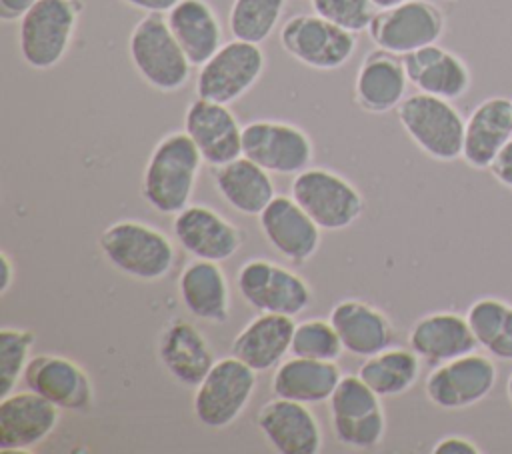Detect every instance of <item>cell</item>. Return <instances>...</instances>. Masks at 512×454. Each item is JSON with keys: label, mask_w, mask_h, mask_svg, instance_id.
I'll return each mask as SVG.
<instances>
[{"label": "cell", "mask_w": 512, "mask_h": 454, "mask_svg": "<svg viewBox=\"0 0 512 454\" xmlns=\"http://www.w3.org/2000/svg\"><path fill=\"white\" fill-rule=\"evenodd\" d=\"M158 360L182 386L196 388L216 362L204 334L188 320H170L158 340Z\"/></svg>", "instance_id": "cell-24"}, {"label": "cell", "mask_w": 512, "mask_h": 454, "mask_svg": "<svg viewBox=\"0 0 512 454\" xmlns=\"http://www.w3.org/2000/svg\"><path fill=\"white\" fill-rule=\"evenodd\" d=\"M0 268H2V276H0V294L4 296L10 286L14 284V278H16V266L12 262V258L8 256V252H2L0 254Z\"/></svg>", "instance_id": "cell-43"}, {"label": "cell", "mask_w": 512, "mask_h": 454, "mask_svg": "<svg viewBox=\"0 0 512 454\" xmlns=\"http://www.w3.org/2000/svg\"><path fill=\"white\" fill-rule=\"evenodd\" d=\"M128 58L136 74L158 92L182 90L192 64L172 34L166 14H144L128 36Z\"/></svg>", "instance_id": "cell-3"}, {"label": "cell", "mask_w": 512, "mask_h": 454, "mask_svg": "<svg viewBox=\"0 0 512 454\" xmlns=\"http://www.w3.org/2000/svg\"><path fill=\"white\" fill-rule=\"evenodd\" d=\"M310 4L318 16L354 34L368 30L376 14L370 0H310Z\"/></svg>", "instance_id": "cell-38"}, {"label": "cell", "mask_w": 512, "mask_h": 454, "mask_svg": "<svg viewBox=\"0 0 512 454\" xmlns=\"http://www.w3.org/2000/svg\"><path fill=\"white\" fill-rule=\"evenodd\" d=\"M60 408L32 390H12L0 398V450L32 452L60 422Z\"/></svg>", "instance_id": "cell-15"}, {"label": "cell", "mask_w": 512, "mask_h": 454, "mask_svg": "<svg viewBox=\"0 0 512 454\" xmlns=\"http://www.w3.org/2000/svg\"><path fill=\"white\" fill-rule=\"evenodd\" d=\"M370 2L374 4V8H376V10H384V8L398 6V4H402V2H406V0H370Z\"/></svg>", "instance_id": "cell-44"}, {"label": "cell", "mask_w": 512, "mask_h": 454, "mask_svg": "<svg viewBox=\"0 0 512 454\" xmlns=\"http://www.w3.org/2000/svg\"><path fill=\"white\" fill-rule=\"evenodd\" d=\"M490 174L500 186L512 190V140L500 150V154L492 162Z\"/></svg>", "instance_id": "cell-40"}, {"label": "cell", "mask_w": 512, "mask_h": 454, "mask_svg": "<svg viewBox=\"0 0 512 454\" xmlns=\"http://www.w3.org/2000/svg\"><path fill=\"white\" fill-rule=\"evenodd\" d=\"M512 140V100L490 96L466 118L462 160L474 170H490L500 150Z\"/></svg>", "instance_id": "cell-21"}, {"label": "cell", "mask_w": 512, "mask_h": 454, "mask_svg": "<svg viewBox=\"0 0 512 454\" xmlns=\"http://www.w3.org/2000/svg\"><path fill=\"white\" fill-rule=\"evenodd\" d=\"M168 26L192 66H202L224 42L222 24L208 0H180L168 14Z\"/></svg>", "instance_id": "cell-29"}, {"label": "cell", "mask_w": 512, "mask_h": 454, "mask_svg": "<svg viewBox=\"0 0 512 454\" xmlns=\"http://www.w3.org/2000/svg\"><path fill=\"white\" fill-rule=\"evenodd\" d=\"M420 362V356L410 346H388L364 358L358 376L380 398H396L416 384L422 366Z\"/></svg>", "instance_id": "cell-31"}, {"label": "cell", "mask_w": 512, "mask_h": 454, "mask_svg": "<svg viewBox=\"0 0 512 454\" xmlns=\"http://www.w3.org/2000/svg\"><path fill=\"white\" fill-rule=\"evenodd\" d=\"M284 8L286 0H232L228 30L232 38L262 44L276 30Z\"/></svg>", "instance_id": "cell-33"}, {"label": "cell", "mask_w": 512, "mask_h": 454, "mask_svg": "<svg viewBox=\"0 0 512 454\" xmlns=\"http://www.w3.org/2000/svg\"><path fill=\"white\" fill-rule=\"evenodd\" d=\"M340 378L342 370L332 360L290 356L274 368L270 390L278 398L302 404H320L328 402Z\"/></svg>", "instance_id": "cell-28"}, {"label": "cell", "mask_w": 512, "mask_h": 454, "mask_svg": "<svg viewBox=\"0 0 512 454\" xmlns=\"http://www.w3.org/2000/svg\"><path fill=\"white\" fill-rule=\"evenodd\" d=\"M330 426L340 444L356 450H368L376 448L384 440L386 414L384 408H380L358 418H330Z\"/></svg>", "instance_id": "cell-37"}, {"label": "cell", "mask_w": 512, "mask_h": 454, "mask_svg": "<svg viewBox=\"0 0 512 454\" xmlns=\"http://www.w3.org/2000/svg\"><path fill=\"white\" fill-rule=\"evenodd\" d=\"M82 0H38L18 20V52L26 66L34 70H50L68 54L78 20Z\"/></svg>", "instance_id": "cell-4"}, {"label": "cell", "mask_w": 512, "mask_h": 454, "mask_svg": "<svg viewBox=\"0 0 512 454\" xmlns=\"http://www.w3.org/2000/svg\"><path fill=\"white\" fill-rule=\"evenodd\" d=\"M496 382L498 368L494 358L474 350L436 364L424 380V392L436 408L456 412L482 402Z\"/></svg>", "instance_id": "cell-12"}, {"label": "cell", "mask_w": 512, "mask_h": 454, "mask_svg": "<svg viewBox=\"0 0 512 454\" xmlns=\"http://www.w3.org/2000/svg\"><path fill=\"white\" fill-rule=\"evenodd\" d=\"M204 164L186 130L168 132L152 148L142 170V198L164 216H174L192 202Z\"/></svg>", "instance_id": "cell-1"}, {"label": "cell", "mask_w": 512, "mask_h": 454, "mask_svg": "<svg viewBox=\"0 0 512 454\" xmlns=\"http://www.w3.org/2000/svg\"><path fill=\"white\" fill-rule=\"evenodd\" d=\"M380 408H384L382 398L358 374H342L328 398L330 418H358Z\"/></svg>", "instance_id": "cell-36"}, {"label": "cell", "mask_w": 512, "mask_h": 454, "mask_svg": "<svg viewBox=\"0 0 512 454\" xmlns=\"http://www.w3.org/2000/svg\"><path fill=\"white\" fill-rule=\"evenodd\" d=\"M396 116L408 138L432 160L462 158L466 120L452 100L416 92L400 102Z\"/></svg>", "instance_id": "cell-5"}, {"label": "cell", "mask_w": 512, "mask_h": 454, "mask_svg": "<svg viewBox=\"0 0 512 454\" xmlns=\"http://www.w3.org/2000/svg\"><path fill=\"white\" fill-rule=\"evenodd\" d=\"M184 130L202 154L204 164L218 168L242 156V126L228 104L196 96L186 106Z\"/></svg>", "instance_id": "cell-18"}, {"label": "cell", "mask_w": 512, "mask_h": 454, "mask_svg": "<svg viewBox=\"0 0 512 454\" xmlns=\"http://www.w3.org/2000/svg\"><path fill=\"white\" fill-rule=\"evenodd\" d=\"M342 352L344 346L330 320L308 318L296 324L290 344L292 356L336 362L342 356Z\"/></svg>", "instance_id": "cell-34"}, {"label": "cell", "mask_w": 512, "mask_h": 454, "mask_svg": "<svg viewBox=\"0 0 512 454\" xmlns=\"http://www.w3.org/2000/svg\"><path fill=\"white\" fill-rule=\"evenodd\" d=\"M214 186L220 198L244 216H258L276 196L270 172L246 156L218 166L214 170Z\"/></svg>", "instance_id": "cell-30"}, {"label": "cell", "mask_w": 512, "mask_h": 454, "mask_svg": "<svg viewBox=\"0 0 512 454\" xmlns=\"http://www.w3.org/2000/svg\"><path fill=\"white\" fill-rule=\"evenodd\" d=\"M506 396H508V400H510V404H512V372H510V376H508V380H506Z\"/></svg>", "instance_id": "cell-45"}, {"label": "cell", "mask_w": 512, "mask_h": 454, "mask_svg": "<svg viewBox=\"0 0 512 454\" xmlns=\"http://www.w3.org/2000/svg\"><path fill=\"white\" fill-rule=\"evenodd\" d=\"M344 352L368 358L394 342V324L386 312L360 298H342L328 314Z\"/></svg>", "instance_id": "cell-20"}, {"label": "cell", "mask_w": 512, "mask_h": 454, "mask_svg": "<svg viewBox=\"0 0 512 454\" xmlns=\"http://www.w3.org/2000/svg\"><path fill=\"white\" fill-rule=\"evenodd\" d=\"M402 62L408 82L418 92L458 100L470 90V68L458 54L438 46V42L404 54Z\"/></svg>", "instance_id": "cell-23"}, {"label": "cell", "mask_w": 512, "mask_h": 454, "mask_svg": "<svg viewBox=\"0 0 512 454\" xmlns=\"http://www.w3.org/2000/svg\"><path fill=\"white\" fill-rule=\"evenodd\" d=\"M256 426L278 454H318L322 430L308 404L274 396L256 416Z\"/></svg>", "instance_id": "cell-19"}, {"label": "cell", "mask_w": 512, "mask_h": 454, "mask_svg": "<svg viewBox=\"0 0 512 454\" xmlns=\"http://www.w3.org/2000/svg\"><path fill=\"white\" fill-rule=\"evenodd\" d=\"M434 454H480L482 450L478 448V444L470 438H464V436H444L440 438L434 448H432Z\"/></svg>", "instance_id": "cell-39"}, {"label": "cell", "mask_w": 512, "mask_h": 454, "mask_svg": "<svg viewBox=\"0 0 512 454\" xmlns=\"http://www.w3.org/2000/svg\"><path fill=\"white\" fill-rule=\"evenodd\" d=\"M22 382L28 390L44 396L62 412H88L96 396L90 374L76 360L62 354L32 356L22 374Z\"/></svg>", "instance_id": "cell-14"}, {"label": "cell", "mask_w": 512, "mask_h": 454, "mask_svg": "<svg viewBox=\"0 0 512 454\" xmlns=\"http://www.w3.org/2000/svg\"><path fill=\"white\" fill-rule=\"evenodd\" d=\"M242 156L270 174L296 176L312 164L314 144L292 122L260 118L242 126Z\"/></svg>", "instance_id": "cell-11"}, {"label": "cell", "mask_w": 512, "mask_h": 454, "mask_svg": "<svg viewBox=\"0 0 512 454\" xmlns=\"http://www.w3.org/2000/svg\"><path fill=\"white\" fill-rule=\"evenodd\" d=\"M236 284L242 300L256 312L298 316L312 304L310 284L292 268L266 258L244 262Z\"/></svg>", "instance_id": "cell-10"}, {"label": "cell", "mask_w": 512, "mask_h": 454, "mask_svg": "<svg viewBox=\"0 0 512 454\" xmlns=\"http://www.w3.org/2000/svg\"><path fill=\"white\" fill-rule=\"evenodd\" d=\"M278 40L290 58L324 72L342 68L358 46L354 32L332 24L316 12L290 16L282 24Z\"/></svg>", "instance_id": "cell-9"}, {"label": "cell", "mask_w": 512, "mask_h": 454, "mask_svg": "<svg viewBox=\"0 0 512 454\" xmlns=\"http://www.w3.org/2000/svg\"><path fill=\"white\" fill-rule=\"evenodd\" d=\"M446 28L444 12L430 0H406L398 6L376 10L368 34L376 48L404 56L436 44Z\"/></svg>", "instance_id": "cell-13"}, {"label": "cell", "mask_w": 512, "mask_h": 454, "mask_svg": "<svg viewBox=\"0 0 512 454\" xmlns=\"http://www.w3.org/2000/svg\"><path fill=\"white\" fill-rule=\"evenodd\" d=\"M466 320L476 338L478 348L494 360L512 362V304L496 298L482 296L466 310Z\"/></svg>", "instance_id": "cell-32"}, {"label": "cell", "mask_w": 512, "mask_h": 454, "mask_svg": "<svg viewBox=\"0 0 512 454\" xmlns=\"http://www.w3.org/2000/svg\"><path fill=\"white\" fill-rule=\"evenodd\" d=\"M256 374V370L232 354L216 360L194 388L192 410L196 420L210 430L232 426L254 396L258 386Z\"/></svg>", "instance_id": "cell-6"}, {"label": "cell", "mask_w": 512, "mask_h": 454, "mask_svg": "<svg viewBox=\"0 0 512 454\" xmlns=\"http://www.w3.org/2000/svg\"><path fill=\"white\" fill-rule=\"evenodd\" d=\"M294 316L258 312L232 340V356L240 358L256 372L276 368L290 352Z\"/></svg>", "instance_id": "cell-27"}, {"label": "cell", "mask_w": 512, "mask_h": 454, "mask_svg": "<svg viewBox=\"0 0 512 454\" xmlns=\"http://www.w3.org/2000/svg\"><path fill=\"white\" fill-rule=\"evenodd\" d=\"M408 346L420 356L422 362L432 366L454 360L478 348L466 314L462 316L450 310L420 316L408 332Z\"/></svg>", "instance_id": "cell-25"}, {"label": "cell", "mask_w": 512, "mask_h": 454, "mask_svg": "<svg viewBox=\"0 0 512 454\" xmlns=\"http://www.w3.org/2000/svg\"><path fill=\"white\" fill-rule=\"evenodd\" d=\"M264 68L266 56L260 44L232 38L198 66L196 96L230 106L258 84Z\"/></svg>", "instance_id": "cell-8"}, {"label": "cell", "mask_w": 512, "mask_h": 454, "mask_svg": "<svg viewBox=\"0 0 512 454\" xmlns=\"http://www.w3.org/2000/svg\"><path fill=\"white\" fill-rule=\"evenodd\" d=\"M178 296L188 314L222 324L230 316V286L220 262L194 258L178 276Z\"/></svg>", "instance_id": "cell-26"}, {"label": "cell", "mask_w": 512, "mask_h": 454, "mask_svg": "<svg viewBox=\"0 0 512 454\" xmlns=\"http://www.w3.org/2000/svg\"><path fill=\"white\" fill-rule=\"evenodd\" d=\"M408 76L402 56L376 48L368 52L354 78V102L370 114L396 110L406 98Z\"/></svg>", "instance_id": "cell-22"}, {"label": "cell", "mask_w": 512, "mask_h": 454, "mask_svg": "<svg viewBox=\"0 0 512 454\" xmlns=\"http://www.w3.org/2000/svg\"><path fill=\"white\" fill-rule=\"evenodd\" d=\"M144 14H168L180 0H120Z\"/></svg>", "instance_id": "cell-42"}, {"label": "cell", "mask_w": 512, "mask_h": 454, "mask_svg": "<svg viewBox=\"0 0 512 454\" xmlns=\"http://www.w3.org/2000/svg\"><path fill=\"white\" fill-rule=\"evenodd\" d=\"M172 232L180 248L200 260H230L244 244V232L204 204H188L174 214Z\"/></svg>", "instance_id": "cell-16"}, {"label": "cell", "mask_w": 512, "mask_h": 454, "mask_svg": "<svg viewBox=\"0 0 512 454\" xmlns=\"http://www.w3.org/2000/svg\"><path fill=\"white\" fill-rule=\"evenodd\" d=\"M36 342L32 330L4 326L0 330V396L16 390L18 380L30 362V352Z\"/></svg>", "instance_id": "cell-35"}, {"label": "cell", "mask_w": 512, "mask_h": 454, "mask_svg": "<svg viewBox=\"0 0 512 454\" xmlns=\"http://www.w3.org/2000/svg\"><path fill=\"white\" fill-rule=\"evenodd\" d=\"M38 0H0V18L4 22H18Z\"/></svg>", "instance_id": "cell-41"}, {"label": "cell", "mask_w": 512, "mask_h": 454, "mask_svg": "<svg viewBox=\"0 0 512 454\" xmlns=\"http://www.w3.org/2000/svg\"><path fill=\"white\" fill-rule=\"evenodd\" d=\"M98 248L112 268L142 282L162 280L176 260L174 244L162 230L132 218L106 226L98 238Z\"/></svg>", "instance_id": "cell-2"}, {"label": "cell", "mask_w": 512, "mask_h": 454, "mask_svg": "<svg viewBox=\"0 0 512 454\" xmlns=\"http://www.w3.org/2000/svg\"><path fill=\"white\" fill-rule=\"evenodd\" d=\"M258 224L266 242L292 264L308 262L320 248L322 228L292 196L276 194L258 214Z\"/></svg>", "instance_id": "cell-17"}, {"label": "cell", "mask_w": 512, "mask_h": 454, "mask_svg": "<svg viewBox=\"0 0 512 454\" xmlns=\"http://www.w3.org/2000/svg\"><path fill=\"white\" fill-rule=\"evenodd\" d=\"M290 196L322 230H344L364 212L360 190L336 170L322 166H308L296 174Z\"/></svg>", "instance_id": "cell-7"}]
</instances>
